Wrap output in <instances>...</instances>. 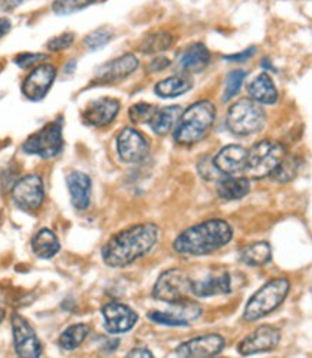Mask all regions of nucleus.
I'll list each match as a JSON object with an SVG mask.
<instances>
[{
	"label": "nucleus",
	"instance_id": "obj_1",
	"mask_svg": "<svg viewBox=\"0 0 312 358\" xmlns=\"http://www.w3.org/2000/svg\"><path fill=\"white\" fill-rule=\"evenodd\" d=\"M160 229L154 223H139L115 234L102 246L101 257L110 268H125L157 245Z\"/></svg>",
	"mask_w": 312,
	"mask_h": 358
},
{
	"label": "nucleus",
	"instance_id": "obj_2",
	"mask_svg": "<svg viewBox=\"0 0 312 358\" xmlns=\"http://www.w3.org/2000/svg\"><path fill=\"white\" fill-rule=\"evenodd\" d=\"M233 238L232 226L223 219H209L183 230L173 242L176 253L183 257H204L226 245Z\"/></svg>",
	"mask_w": 312,
	"mask_h": 358
},
{
	"label": "nucleus",
	"instance_id": "obj_3",
	"mask_svg": "<svg viewBox=\"0 0 312 358\" xmlns=\"http://www.w3.org/2000/svg\"><path fill=\"white\" fill-rule=\"evenodd\" d=\"M215 120L216 107L212 102L207 99L197 101L178 117L173 138L180 145H193L209 134Z\"/></svg>",
	"mask_w": 312,
	"mask_h": 358
},
{
	"label": "nucleus",
	"instance_id": "obj_4",
	"mask_svg": "<svg viewBox=\"0 0 312 358\" xmlns=\"http://www.w3.org/2000/svg\"><path fill=\"white\" fill-rule=\"evenodd\" d=\"M290 289L291 284L287 278L271 279L269 282H267L262 288H259V291L250 296L245 305L243 320L248 322H255L268 317L287 299Z\"/></svg>",
	"mask_w": 312,
	"mask_h": 358
},
{
	"label": "nucleus",
	"instance_id": "obj_5",
	"mask_svg": "<svg viewBox=\"0 0 312 358\" xmlns=\"http://www.w3.org/2000/svg\"><path fill=\"white\" fill-rule=\"evenodd\" d=\"M285 157H287V150L281 143L262 140L253 144L248 151L243 171L249 178L261 180V178L271 176Z\"/></svg>",
	"mask_w": 312,
	"mask_h": 358
},
{
	"label": "nucleus",
	"instance_id": "obj_6",
	"mask_svg": "<svg viewBox=\"0 0 312 358\" xmlns=\"http://www.w3.org/2000/svg\"><path fill=\"white\" fill-rule=\"evenodd\" d=\"M265 122V110L252 98H242L232 104L226 117L227 129L236 136H252L261 131Z\"/></svg>",
	"mask_w": 312,
	"mask_h": 358
},
{
	"label": "nucleus",
	"instance_id": "obj_7",
	"mask_svg": "<svg viewBox=\"0 0 312 358\" xmlns=\"http://www.w3.org/2000/svg\"><path fill=\"white\" fill-rule=\"evenodd\" d=\"M64 148L62 124L59 120L48 122L39 131L29 136L22 145V150L28 155L39 156L42 159H54Z\"/></svg>",
	"mask_w": 312,
	"mask_h": 358
},
{
	"label": "nucleus",
	"instance_id": "obj_8",
	"mask_svg": "<svg viewBox=\"0 0 312 358\" xmlns=\"http://www.w3.org/2000/svg\"><path fill=\"white\" fill-rule=\"evenodd\" d=\"M190 292L192 280L189 275L185 271L173 268L159 276L157 282L154 284L153 288V298L162 302L174 303L187 299V295Z\"/></svg>",
	"mask_w": 312,
	"mask_h": 358
},
{
	"label": "nucleus",
	"instance_id": "obj_9",
	"mask_svg": "<svg viewBox=\"0 0 312 358\" xmlns=\"http://www.w3.org/2000/svg\"><path fill=\"white\" fill-rule=\"evenodd\" d=\"M203 314L201 305L190 301L183 299L174 303H170V308L166 311H150L147 318L160 325L167 327H187L193 321H196Z\"/></svg>",
	"mask_w": 312,
	"mask_h": 358
},
{
	"label": "nucleus",
	"instance_id": "obj_10",
	"mask_svg": "<svg viewBox=\"0 0 312 358\" xmlns=\"http://www.w3.org/2000/svg\"><path fill=\"white\" fill-rule=\"evenodd\" d=\"M12 197L22 210L32 212L39 209L45 199V186L41 176L29 174L22 177L12 189Z\"/></svg>",
	"mask_w": 312,
	"mask_h": 358
},
{
	"label": "nucleus",
	"instance_id": "obj_11",
	"mask_svg": "<svg viewBox=\"0 0 312 358\" xmlns=\"http://www.w3.org/2000/svg\"><path fill=\"white\" fill-rule=\"evenodd\" d=\"M117 151L124 163L136 164L147 159L150 152V143L134 127H125L118 134Z\"/></svg>",
	"mask_w": 312,
	"mask_h": 358
},
{
	"label": "nucleus",
	"instance_id": "obj_12",
	"mask_svg": "<svg viewBox=\"0 0 312 358\" xmlns=\"http://www.w3.org/2000/svg\"><path fill=\"white\" fill-rule=\"evenodd\" d=\"M12 331L15 351L19 357L36 358L42 354V344L36 337V332L22 315H12Z\"/></svg>",
	"mask_w": 312,
	"mask_h": 358
},
{
	"label": "nucleus",
	"instance_id": "obj_13",
	"mask_svg": "<svg viewBox=\"0 0 312 358\" xmlns=\"http://www.w3.org/2000/svg\"><path fill=\"white\" fill-rule=\"evenodd\" d=\"M104 328L110 334H124L133 329L139 321L137 313L121 302H108L102 306Z\"/></svg>",
	"mask_w": 312,
	"mask_h": 358
},
{
	"label": "nucleus",
	"instance_id": "obj_14",
	"mask_svg": "<svg viewBox=\"0 0 312 358\" xmlns=\"http://www.w3.org/2000/svg\"><path fill=\"white\" fill-rule=\"evenodd\" d=\"M226 347V340L219 334H206L192 338L176 348V355L183 358H207L220 354Z\"/></svg>",
	"mask_w": 312,
	"mask_h": 358
},
{
	"label": "nucleus",
	"instance_id": "obj_15",
	"mask_svg": "<svg viewBox=\"0 0 312 358\" xmlns=\"http://www.w3.org/2000/svg\"><path fill=\"white\" fill-rule=\"evenodd\" d=\"M57 78V68L50 64L35 66V69L26 76L22 85L23 95L31 101H41L46 96Z\"/></svg>",
	"mask_w": 312,
	"mask_h": 358
},
{
	"label": "nucleus",
	"instance_id": "obj_16",
	"mask_svg": "<svg viewBox=\"0 0 312 358\" xmlns=\"http://www.w3.org/2000/svg\"><path fill=\"white\" fill-rule=\"evenodd\" d=\"M281 341V331L272 325H262L256 328L248 337H245L238 345V351L242 355H253L267 352L278 347Z\"/></svg>",
	"mask_w": 312,
	"mask_h": 358
},
{
	"label": "nucleus",
	"instance_id": "obj_17",
	"mask_svg": "<svg viewBox=\"0 0 312 358\" xmlns=\"http://www.w3.org/2000/svg\"><path fill=\"white\" fill-rule=\"evenodd\" d=\"M139 68V59L133 54H125L120 58H115L98 68L95 81L98 84H113L120 83L129 75L134 73Z\"/></svg>",
	"mask_w": 312,
	"mask_h": 358
},
{
	"label": "nucleus",
	"instance_id": "obj_18",
	"mask_svg": "<svg viewBox=\"0 0 312 358\" xmlns=\"http://www.w3.org/2000/svg\"><path fill=\"white\" fill-rule=\"evenodd\" d=\"M120 107V101L115 98H98L95 101H91L85 107L83 113V120L87 125L91 127H106L115 120Z\"/></svg>",
	"mask_w": 312,
	"mask_h": 358
},
{
	"label": "nucleus",
	"instance_id": "obj_19",
	"mask_svg": "<svg viewBox=\"0 0 312 358\" xmlns=\"http://www.w3.org/2000/svg\"><path fill=\"white\" fill-rule=\"evenodd\" d=\"M233 289V278L229 272L211 273L203 279L192 280V294L197 298L227 295Z\"/></svg>",
	"mask_w": 312,
	"mask_h": 358
},
{
	"label": "nucleus",
	"instance_id": "obj_20",
	"mask_svg": "<svg viewBox=\"0 0 312 358\" xmlns=\"http://www.w3.org/2000/svg\"><path fill=\"white\" fill-rule=\"evenodd\" d=\"M246 157H248V150L245 147L230 144L223 147L218 152V156L213 159V164L220 174L233 176L245 170Z\"/></svg>",
	"mask_w": 312,
	"mask_h": 358
},
{
	"label": "nucleus",
	"instance_id": "obj_21",
	"mask_svg": "<svg viewBox=\"0 0 312 358\" xmlns=\"http://www.w3.org/2000/svg\"><path fill=\"white\" fill-rule=\"evenodd\" d=\"M66 186L71 194V203L76 210H87L91 204L92 183L90 176L81 171H72L66 176Z\"/></svg>",
	"mask_w": 312,
	"mask_h": 358
},
{
	"label": "nucleus",
	"instance_id": "obj_22",
	"mask_svg": "<svg viewBox=\"0 0 312 358\" xmlns=\"http://www.w3.org/2000/svg\"><path fill=\"white\" fill-rule=\"evenodd\" d=\"M211 62V52L203 43H193L185 49L177 61V68L181 73H199Z\"/></svg>",
	"mask_w": 312,
	"mask_h": 358
},
{
	"label": "nucleus",
	"instance_id": "obj_23",
	"mask_svg": "<svg viewBox=\"0 0 312 358\" xmlns=\"http://www.w3.org/2000/svg\"><path fill=\"white\" fill-rule=\"evenodd\" d=\"M248 92L257 104L274 106L278 101V90L268 73H259L256 78L248 85Z\"/></svg>",
	"mask_w": 312,
	"mask_h": 358
},
{
	"label": "nucleus",
	"instance_id": "obj_24",
	"mask_svg": "<svg viewBox=\"0 0 312 358\" xmlns=\"http://www.w3.org/2000/svg\"><path fill=\"white\" fill-rule=\"evenodd\" d=\"M239 259L248 266H264L272 261V248L267 241L252 242L239 250Z\"/></svg>",
	"mask_w": 312,
	"mask_h": 358
},
{
	"label": "nucleus",
	"instance_id": "obj_25",
	"mask_svg": "<svg viewBox=\"0 0 312 358\" xmlns=\"http://www.w3.org/2000/svg\"><path fill=\"white\" fill-rule=\"evenodd\" d=\"M192 88H193V81L190 80V76L180 73L155 84L154 92L160 98H176L180 95H185Z\"/></svg>",
	"mask_w": 312,
	"mask_h": 358
},
{
	"label": "nucleus",
	"instance_id": "obj_26",
	"mask_svg": "<svg viewBox=\"0 0 312 358\" xmlns=\"http://www.w3.org/2000/svg\"><path fill=\"white\" fill-rule=\"evenodd\" d=\"M250 192V182L248 177H235L229 176L218 185V194L220 199L233 201L241 200L248 196Z\"/></svg>",
	"mask_w": 312,
	"mask_h": 358
},
{
	"label": "nucleus",
	"instance_id": "obj_27",
	"mask_svg": "<svg viewBox=\"0 0 312 358\" xmlns=\"http://www.w3.org/2000/svg\"><path fill=\"white\" fill-rule=\"evenodd\" d=\"M181 113H183V110H181V107L178 106L164 107L160 110L157 108L148 122L151 130L157 136H167L174 129V125L178 117L181 115Z\"/></svg>",
	"mask_w": 312,
	"mask_h": 358
},
{
	"label": "nucleus",
	"instance_id": "obj_28",
	"mask_svg": "<svg viewBox=\"0 0 312 358\" xmlns=\"http://www.w3.org/2000/svg\"><path fill=\"white\" fill-rule=\"evenodd\" d=\"M59 249V239L50 229H41L32 239V250L41 259L54 258Z\"/></svg>",
	"mask_w": 312,
	"mask_h": 358
},
{
	"label": "nucleus",
	"instance_id": "obj_29",
	"mask_svg": "<svg viewBox=\"0 0 312 358\" xmlns=\"http://www.w3.org/2000/svg\"><path fill=\"white\" fill-rule=\"evenodd\" d=\"M90 336V327L87 324H73L68 327L58 340V344L65 351H72L80 347Z\"/></svg>",
	"mask_w": 312,
	"mask_h": 358
},
{
	"label": "nucleus",
	"instance_id": "obj_30",
	"mask_svg": "<svg viewBox=\"0 0 312 358\" xmlns=\"http://www.w3.org/2000/svg\"><path fill=\"white\" fill-rule=\"evenodd\" d=\"M173 43V38L169 32H155L143 39L140 43V52L146 55H154L169 49Z\"/></svg>",
	"mask_w": 312,
	"mask_h": 358
},
{
	"label": "nucleus",
	"instance_id": "obj_31",
	"mask_svg": "<svg viewBox=\"0 0 312 358\" xmlns=\"http://www.w3.org/2000/svg\"><path fill=\"white\" fill-rule=\"evenodd\" d=\"M299 170V162L295 157H285L276 170L271 174L278 183H290Z\"/></svg>",
	"mask_w": 312,
	"mask_h": 358
},
{
	"label": "nucleus",
	"instance_id": "obj_32",
	"mask_svg": "<svg viewBox=\"0 0 312 358\" xmlns=\"http://www.w3.org/2000/svg\"><path fill=\"white\" fill-rule=\"evenodd\" d=\"M92 3H95V0H55V2L52 3V10L59 16H66L90 8Z\"/></svg>",
	"mask_w": 312,
	"mask_h": 358
},
{
	"label": "nucleus",
	"instance_id": "obj_33",
	"mask_svg": "<svg viewBox=\"0 0 312 358\" xmlns=\"http://www.w3.org/2000/svg\"><path fill=\"white\" fill-rule=\"evenodd\" d=\"M246 72L245 71H232L227 73L226 76V81H225V92H223V101H230L233 96H235L241 88H242V84L246 78Z\"/></svg>",
	"mask_w": 312,
	"mask_h": 358
},
{
	"label": "nucleus",
	"instance_id": "obj_34",
	"mask_svg": "<svg viewBox=\"0 0 312 358\" xmlns=\"http://www.w3.org/2000/svg\"><path fill=\"white\" fill-rule=\"evenodd\" d=\"M157 107L148 104V102H139L128 110V117L134 124H148Z\"/></svg>",
	"mask_w": 312,
	"mask_h": 358
},
{
	"label": "nucleus",
	"instance_id": "obj_35",
	"mask_svg": "<svg viewBox=\"0 0 312 358\" xmlns=\"http://www.w3.org/2000/svg\"><path fill=\"white\" fill-rule=\"evenodd\" d=\"M111 39H113V32L108 28H99L91 32L84 42L90 50H97L106 46Z\"/></svg>",
	"mask_w": 312,
	"mask_h": 358
},
{
	"label": "nucleus",
	"instance_id": "obj_36",
	"mask_svg": "<svg viewBox=\"0 0 312 358\" xmlns=\"http://www.w3.org/2000/svg\"><path fill=\"white\" fill-rule=\"evenodd\" d=\"M73 42H75V35L73 34H62L59 36L52 38L46 43V48L49 50H52V52H58V50L68 49Z\"/></svg>",
	"mask_w": 312,
	"mask_h": 358
},
{
	"label": "nucleus",
	"instance_id": "obj_37",
	"mask_svg": "<svg viewBox=\"0 0 312 358\" xmlns=\"http://www.w3.org/2000/svg\"><path fill=\"white\" fill-rule=\"evenodd\" d=\"M43 59H46L45 54H22L16 57L15 64L22 69H29L41 64Z\"/></svg>",
	"mask_w": 312,
	"mask_h": 358
},
{
	"label": "nucleus",
	"instance_id": "obj_38",
	"mask_svg": "<svg viewBox=\"0 0 312 358\" xmlns=\"http://www.w3.org/2000/svg\"><path fill=\"white\" fill-rule=\"evenodd\" d=\"M255 54H256V48H255V46H250V48L242 50V52H239V54L226 55V57H223V59H225V61H229V62H245V61L250 59Z\"/></svg>",
	"mask_w": 312,
	"mask_h": 358
},
{
	"label": "nucleus",
	"instance_id": "obj_39",
	"mask_svg": "<svg viewBox=\"0 0 312 358\" xmlns=\"http://www.w3.org/2000/svg\"><path fill=\"white\" fill-rule=\"evenodd\" d=\"M171 61L166 57H157L154 58L150 64H148V73H154V72H162L164 69H167L170 66Z\"/></svg>",
	"mask_w": 312,
	"mask_h": 358
},
{
	"label": "nucleus",
	"instance_id": "obj_40",
	"mask_svg": "<svg viewBox=\"0 0 312 358\" xmlns=\"http://www.w3.org/2000/svg\"><path fill=\"white\" fill-rule=\"evenodd\" d=\"M23 0H0V12L15 10Z\"/></svg>",
	"mask_w": 312,
	"mask_h": 358
},
{
	"label": "nucleus",
	"instance_id": "obj_41",
	"mask_svg": "<svg viewBox=\"0 0 312 358\" xmlns=\"http://www.w3.org/2000/svg\"><path fill=\"white\" fill-rule=\"evenodd\" d=\"M127 357H147V358H151L153 352L150 350H147V348L139 347V348H134L132 351H128Z\"/></svg>",
	"mask_w": 312,
	"mask_h": 358
},
{
	"label": "nucleus",
	"instance_id": "obj_42",
	"mask_svg": "<svg viewBox=\"0 0 312 358\" xmlns=\"http://www.w3.org/2000/svg\"><path fill=\"white\" fill-rule=\"evenodd\" d=\"M12 28V23L9 19L6 17H0V38L5 36Z\"/></svg>",
	"mask_w": 312,
	"mask_h": 358
},
{
	"label": "nucleus",
	"instance_id": "obj_43",
	"mask_svg": "<svg viewBox=\"0 0 312 358\" xmlns=\"http://www.w3.org/2000/svg\"><path fill=\"white\" fill-rule=\"evenodd\" d=\"M3 320H5V310L0 308V324H2Z\"/></svg>",
	"mask_w": 312,
	"mask_h": 358
}]
</instances>
